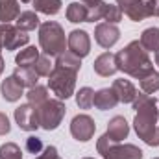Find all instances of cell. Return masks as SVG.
I'll return each instance as SVG.
<instances>
[{
  "label": "cell",
  "mask_w": 159,
  "mask_h": 159,
  "mask_svg": "<svg viewBox=\"0 0 159 159\" xmlns=\"http://www.w3.org/2000/svg\"><path fill=\"white\" fill-rule=\"evenodd\" d=\"M135 113L133 128L139 139H143L148 146H159V107L157 100L152 94L137 93L131 102Z\"/></svg>",
  "instance_id": "1"
},
{
  "label": "cell",
  "mask_w": 159,
  "mask_h": 159,
  "mask_svg": "<svg viewBox=\"0 0 159 159\" xmlns=\"http://www.w3.org/2000/svg\"><path fill=\"white\" fill-rule=\"evenodd\" d=\"M93 102H94V91L91 87H81L76 93V104H78L80 109L93 107Z\"/></svg>",
  "instance_id": "28"
},
{
  "label": "cell",
  "mask_w": 159,
  "mask_h": 159,
  "mask_svg": "<svg viewBox=\"0 0 159 159\" xmlns=\"http://www.w3.org/2000/svg\"><path fill=\"white\" fill-rule=\"evenodd\" d=\"M93 69H94V72H96L98 76H104V78L113 76V74L119 70V69H117L115 54H111V52H104V54H100V56L94 59Z\"/></svg>",
  "instance_id": "13"
},
{
  "label": "cell",
  "mask_w": 159,
  "mask_h": 159,
  "mask_svg": "<svg viewBox=\"0 0 159 159\" xmlns=\"http://www.w3.org/2000/svg\"><path fill=\"white\" fill-rule=\"evenodd\" d=\"M39 17L35 11H22L19 17H17V28H20L22 32H32L35 28H39Z\"/></svg>",
  "instance_id": "23"
},
{
  "label": "cell",
  "mask_w": 159,
  "mask_h": 159,
  "mask_svg": "<svg viewBox=\"0 0 159 159\" xmlns=\"http://www.w3.org/2000/svg\"><path fill=\"white\" fill-rule=\"evenodd\" d=\"M111 89L115 91L119 102H122V104H131L135 100V96H137V89L133 87V83L129 80H124V78L115 80L113 85H111Z\"/></svg>",
  "instance_id": "15"
},
{
  "label": "cell",
  "mask_w": 159,
  "mask_h": 159,
  "mask_svg": "<svg viewBox=\"0 0 159 159\" xmlns=\"http://www.w3.org/2000/svg\"><path fill=\"white\" fill-rule=\"evenodd\" d=\"M34 69H35V72L39 74V76H50V72L54 70V63L50 61V56H39V59H37V63L34 65Z\"/></svg>",
  "instance_id": "30"
},
{
  "label": "cell",
  "mask_w": 159,
  "mask_h": 159,
  "mask_svg": "<svg viewBox=\"0 0 159 159\" xmlns=\"http://www.w3.org/2000/svg\"><path fill=\"white\" fill-rule=\"evenodd\" d=\"M104 159H143V150L135 144H111L106 154L102 156Z\"/></svg>",
  "instance_id": "11"
},
{
  "label": "cell",
  "mask_w": 159,
  "mask_h": 159,
  "mask_svg": "<svg viewBox=\"0 0 159 159\" xmlns=\"http://www.w3.org/2000/svg\"><path fill=\"white\" fill-rule=\"evenodd\" d=\"M117 104H119V98H117V94H115L113 89H107V87H106V89H100V91L94 93V102H93V106H94L96 109H100V111L115 109Z\"/></svg>",
  "instance_id": "17"
},
{
  "label": "cell",
  "mask_w": 159,
  "mask_h": 159,
  "mask_svg": "<svg viewBox=\"0 0 159 159\" xmlns=\"http://www.w3.org/2000/svg\"><path fill=\"white\" fill-rule=\"evenodd\" d=\"M37 109V115H39V126L46 131H52L56 128H59L61 120L67 113V107L63 104V100H46L44 104H41Z\"/></svg>",
  "instance_id": "5"
},
{
  "label": "cell",
  "mask_w": 159,
  "mask_h": 159,
  "mask_svg": "<svg viewBox=\"0 0 159 159\" xmlns=\"http://www.w3.org/2000/svg\"><path fill=\"white\" fill-rule=\"evenodd\" d=\"M87 9H91V7H98L100 4H104V0H80Z\"/></svg>",
  "instance_id": "36"
},
{
  "label": "cell",
  "mask_w": 159,
  "mask_h": 159,
  "mask_svg": "<svg viewBox=\"0 0 159 159\" xmlns=\"http://www.w3.org/2000/svg\"><path fill=\"white\" fill-rule=\"evenodd\" d=\"M11 131V124L6 113H0V135H7Z\"/></svg>",
  "instance_id": "35"
},
{
  "label": "cell",
  "mask_w": 159,
  "mask_h": 159,
  "mask_svg": "<svg viewBox=\"0 0 159 159\" xmlns=\"http://www.w3.org/2000/svg\"><path fill=\"white\" fill-rule=\"evenodd\" d=\"M35 159H59L57 148H56V146H46V148H43L41 154L35 156Z\"/></svg>",
  "instance_id": "34"
},
{
  "label": "cell",
  "mask_w": 159,
  "mask_h": 159,
  "mask_svg": "<svg viewBox=\"0 0 159 159\" xmlns=\"http://www.w3.org/2000/svg\"><path fill=\"white\" fill-rule=\"evenodd\" d=\"M156 65H157V67H159V50H157V52H156Z\"/></svg>",
  "instance_id": "38"
},
{
  "label": "cell",
  "mask_w": 159,
  "mask_h": 159,
  "mask_svg": "<svg viewBox=\"0 0 159 159\" xmlns=\"http://www.w3.org/2000/svg\"><path fill=\"white\" fill-rule=\"evenodd\" d=\"M19 15H20L19 0H0V22L17 20Z\"/></svg>",
  "instance_id": "20"
},
{
  "label": "cell",
  "mask_w": 159,
  "mask_h": 159,
  "mask_svg": "<svg viewBox=\"0 0 159 159\" xmlns=\"http://www.w3.org/2000/svg\"><path fill=\"white\" fill-rule=\"evenodd\" d=\"M43 148H44V146H43V141H41L37 135H30V137L26 139V150H28L30 154H34V156H35V154H41Z\"/></svg>",
  "instance_id": "32"
},
{
  "label": "cell",
  "mask_w": 159,
  "mask_h": 159,
  "mask_svg": "<svg viewBox=\"0 0 159 159\" xmlns=\"http://www.w3.org/2000/svg\"><path fill=\"white\" fill-rule=\"evenodd\" d=\"M67 20L69 22H87V7L81 4V2H72L67 6Z\"/></svg>",
  "instance_id": "24"
},
{
  "label": "cell",
  "mask_w": 159,
  "mask_h": 159,
  "mask_svg": "<svg viewBox=\"0 0 159 159\" xmlns=\"http://www.w3.org/2000/svg\"><path fill=\"white\" fill-rule=\"evenodd\" d=\"M20 2H24V4H28V2H32V0H20Z\"/></svg>",
  "instance_id": "39"
},
{
  "label": "cell",
  "mask_w": 159,
  "mask_h": 159,
  "mask_svg": "<svg viewBox=\"0 0 159 159\" xmlns=\"http://www.w3.org/2000/svg\"><path fill=\"white\" fill-rule=\"evenodd\" d=\"M13 76H15V80H17L22 87H28V89L35 87L37 81H39V74L35 72L34 67H17V69L13 70Z\"/></svg>",
  "instance_id": "18"
},
{
  "label": "cell",
  "mask_w": 159,
  "mask_h": 159,
  "mask_svg": "<svg viewBox=\"0 0 159 159\" xmlns=\"http://www.w3.org/2000/svg\"><path fill=\"white\" fill-rule=\"evenodd\" d=\"M34 2V7L35 11L39 13H44V15H56L59 13L61 9V0H32Z\"/></svg>",
  "instance_id": "26"
},
{
  "label": "cell",
  "mask_w": 159,
  "mask_h": 159,
  "mask_svg": "<svg viewBox=\"0 0 159 159\" xmlns=\"http://www.w3.org/2000/svg\"><path fill=\"white\" fill-rule=\"evenodd\" d=\"M0 93H2V98L6 102H17L20 100V96L24 94V87L15 80V76L11 74L9 78L2 80L0 83Z\"/></svg>",
  "instance_id": "14"
},
{
  "label": "cell",
  "mask_w": 159,
  "mask_h": 159,
  "mask_svg": "<svg viewBox=\"0 0 159 159\" xmlns=\"http://www.w3.org/2000/svg\"><path fill=\"white\" fill-rule=\"evenodd\" d=\"M139 43L146 52H157L159 50V28H146L141 34Z\"/></svg>",
  "instance_id": "22"
},
{
  "label": "cell",
  "mask_w": 159,
  "mask_h": 159,
  "mask_svg": "<svg viewBox=\"0 0 159 159\" xmlns=\"http://www.w3.org/2000/svg\"><path fill=\"white\" fill-rule=\"evenodd\" d=\"M115 143H120V141H124V139H128V135H129V124L126 122L124 117H113V119L109 120V124H107V131H106Z\"/></svg>",
  "instance_id": "16"
},
{
  "label": "cell",
  "mask_w": 159,
  "mask_h": 159,
  "mask_svg": "<svg viewBox=\"0 0 159 159\" xmlns=\"http://www.w3.org/2000/svg\"><path fill=\"white\" fill-rule=\"evenodd\" d=\"M2 52V50H0ZM4 67H6V63H4V57H2V54H0V74L4 72Z\"/></svg>",
  "instance_id": "37"
},
{
  "label": "cell",
  "mask_w": 159,
  "mask_h": 159,
  "mask_svg": "<svg viewBox=\"0 0 159 159\" xmlns=\"http://www.w3.org/2000/svg\"><path fill=\"white\" fill-rule=\"evenodd\" d=\"M15 122L24 131H35L37 128H41L37 109L32 104H22L15 109Z\"/></svg>",
  "instance_id": "8"
},
{
  "label": "cell",
  "mask_w": 159,
  "mask_h": 159,
  "mask_svg": "<svg viewBox=\"0 0 159 159\" xmlns=\"http://www.w3.org/2000/svg\"><path fill=\"white\" fill-rule=\"evenodd\" d=\"M39 50L35 46H26L24 50H20L17 56H15V63L17 67H34L39 59Z\"/></svg>",
  "instance_id": "21"
},
{
  "label": "cell",
  "mask_w": 159,
  "mask_h": 159,
  "mask_svg": "<svg viewBox=\"0 0 159 159\" xmlns=\"http://www.w3.org/2000/svg\"><path fill=\"white\" fill-rule=\"evenodd\" d=\"M81 159H94V157H81Z\"/></svg>",
  "instance_id": "40"
},
{
  "label": "cell",
  "mask_w": 159,
  "mask_h": 159,
  "mask_svg": "<svg viewBox=\"0 0 159 159\" xmlns=\"http://www.w3.org/2000/svg\"><path fill=\"white\" fill-rule=\"evenodd\" d=\"M94 129H96V124L94 120L91 119L89 115H76L72 122H70V133L76 141L81 143H87L93 139L94 135Z\"/></svg>",
  "instance_id": "7"
},
{
  "label": "cell",
  "mask_w": 159,
  "mask_h": 159,
  "mask_svg": "<svg viewBox=\"0 0 159 159\" xmlns=\"http://www.w3.org/2000/svg\"><path fill=\"white\" fill-rule=\"evenodd\" d=\"M120 39V30L117 24H109V22H100L94 28V41L102 46V48H111L113 44H117Z\"/></svg>",
  "instance_id": "10"
},
{
  "label": "cell",
  "mask_w": 159,
  "mask_h": 159,
  "mask_svg": "<svg viewBox=\"0 0 159 159\" xmlns=\"http://www.w3.org/2000/svg\"><path fill=\"white\" fill-rule=\"evenodd\" d=\"M39 46L46 56H59L67 48L65 30L56 20H46L39 26Z\"/></svg>",
  "instance_id": "3"
},
{
  "label": "cell",
  "mask_w": 159,
  "mask_h": 159,
  "mask_svg": "<svg viewBox=\"0 0 159 159\" xmlns=\"http://www.w3.org/2000/svg\"><path fill=\"white\" fill-rule=\"evenodd\" d=\"M115 59H117V69L120 72L135 80L144 78L146 74H150L154 70L148 52L143 48V44L139 41H131L129 44H126L122 50L115 54Z\"/></svg>",
  "instance_id": "2"
},
{
  "label": "cell",
  "mask_w": 159,
  "mask_h": 159,
  "mask_svg": "<svg viewBox=\"0 0 159 159\" xmlns=\"http://www.w3.org/2000/svg\"><path fill=\"white\" fill-rule=\"evenodd\" d=\"M139 81H141L143 93H146V94H154V93L159 91V72H156V70H152L150 74H146L144 78H141Z\"/></svg>",
  "instance_id": "27"
},
{
  "label": "cell",
  "mask_w": 159,
  "mask_h": 159,
  "mask_svg": "<svg viewBox=\"0 0 159 159\" xmlns=\"http://www.w3.org/2000/svg\"><path fill=\"white\" fill-rule=\"evenodd\" d=\"M0 159H22V152L15 143H6L0 146Z\"/></svg>",
  "instance_id": "31"
},
{
  "label": "cell",
  "mask_w": 159,
  "mask_h": 159,
  "mask_svg": "<svg viewBox=\"0 0 159 159\" xmlns=\"http://www.w3.org/2000/svg\"><path fill=\"white\" fill-rule=\"evenodd\" d=\"M154 159H159V157H154Z\"/></svg>",
  "instance_id": "41"
},
{
  "label": "cell",
  "mask_w": 159,
  "mask_h": 159,
  "mask_svg": "<svg viewBox=\"0 0 159 159\" xmlns=\"http://www.w3.org/2000/svg\"><path fill=\"white\" fill-rule=\"evenodd\" d=\"M117 6L120 7V11L124 15H128L133 22H141V20L148 19L144 0H117Z\"/></svg>",
  "instance_id": "12"
},
{
  "label": "cell",
  "mask_w": 159,
  "mask_h": 159,
  "mask_svg": "<svg viewBox=\"0 0 159 159\" xmlns=\"http://www.w3.org/2000/svg\"><path fill=\"white\" fill-rule=\"evenodd\" d=\"M26 98H28V104H32L34 107H39L41 104L48 100V89L43 85H35L26 93Z\"/></svg>",
  "instance_id": "25"
},
{
  "label": "cell",
  "mask_w": 159,
  "mask_h": 159,
  "mask_svg": "<svg viewBox=\"0 0 159 159\" xmlns=\"http://www.w3.org/2000/svg\"><path fill=\"white\" fill-rule=\"evenodd\" d=\"M30 35L11 22H0V50H17L28 44Z\"/></svg>",
  "instance_id": "6"
},
{
  "label": "cell",
  "mask_w": 159,
  "mask_h": 159,
  "mask_svg": "<svg viewBox=\"0 0 159 159\" xmlns=\"http://www.w3.org/2000/svg\"><path fill=\"white\" fill-rule=\"evenodd\" d=\"M144 7L148 17H159V0H144Z\"/></svg>",
  "instance_id": "33"
},
{
  "label": "cell",
  "mask_w": 159,
  "mask_h": 159,
  "mask_svg": "<svg viewBox=\"0 0 159 159\" xmlns=\"http://www.w3.org/2000/svg\"><path fill=\"white\" fill-rule=\"evenodd\" d=\"M102 19L107 20L109 24H117V22L122 20V11H120L119 6L106 2V6H104V17H102Z\"/></svg>",
  "instance_id": "29"
},
{
  "label": "cell",
  "mask_w": 159,
  "mask_h": 159,
  "mask_svg": "<svg viewBox=\"0 0 159 159\" xmlns=\"http://www.w3.org/2000/svg\"><path fill=\"white\" fill-rule=\"evenodd\" d=\"M67 46H69V52H72L74 56H78L81 59L89 56L91 52V37L83 30H72L67 37Z\"/></svg>",
  "instance_id": "9"
},
{
  "label": "cell",
  "mask_w": 159,
  "mask_h": 159,
  "mask_svg": "<svg viewBox=\"0 0 159 159\" xmlns=\"http://www.w3.org/2000/svg\"><path fill=\"white\" fill-rule=\"evenodd\" d=\"M76 78L78 74L67 69H59L54 67V70L48 76V87L50 91L57 96V100H69L74 94L76 89Z\"/></svg>",
  "instance_id": "4"
},
{
  "label": "cell",
  "mask_w": 159,
  "mask_h": 159,
  "mask_svg": "<svg viewBox=\"0 0 159 159\" xmlns=\"http://www.w3.org/2000/svg\"><path fill=\"white\" fill-rule=\"evenodd\" d=\"M54 67L67 69V70H72V72H76V74H78L80 69H81V59H80L78 56H74L72 52L65 50L63 54H59V56L56 57V63H54Z\"/></svg>",
  "instance_id": "19"
}]
</instances>
